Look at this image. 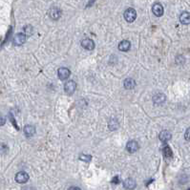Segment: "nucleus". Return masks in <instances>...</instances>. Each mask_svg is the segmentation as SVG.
I'll return each instance as SVG.
<instances>
[{
    "mask_svg": "<svg viewBox=\"0 0 190 190\" xmlns=\"http://www.w3.org/2000/svg\"><path fill=\"white\" fill-rule=\"evenodd\" d=\"M124 18L127 22H129V23L134 22L137 18V12L132 8L127 9L124 12Z\"/></svg>",
    "mask_w": 190,
    "mask_h": 190,
    "instance_id": "nucleus-1",
    "label": "nucleus"
},
{
    "mask_svg": "<svg viewBox=\"0 0 190 190\" xmlns=\"http://www.w3.org/2000/svg\"><path fill=\"white\" fill-rule=\"evenodd\" d=\"M76 89V83L74 80H69L64 84V91L68 95L73 94Z\"/></svg>",
    "mask_w": 190,
    "mask_h": 190,
    "instance_id": "nucleus-2",
    "label": "nucleus"
},
{
    "mask_svg": "<svg viewBox=\"0 0 190 190\" xmlns=\"http://www.w3.org/2000/svg\"><path fill=\"white\" fill-rule=\"evenodd\" d=\"M26 41V35L25 33H17V35L15 36L14 39H13V42L15 46H21V45H23V44L25 43Z\"/></svg>",
    "mask_w": 190,
    "mask_h": 190,
    "instance_id": "nucleus-3",
    "label": "nucleus"
},
{
    "mask_svg": "<svg viewBox=\"0 0 190 190\" xmlns=\"http://www.w3.org/2000/svg\"><path fill=\"white\" fill-rule=\"evenodd\" d=\"M15 181L18 184H25V183H27L29 181V175L24 171L18 172L15 175Z\"/></svg>",
    "mask_w": 190,
    "mask_h": 190,
    "instance_id": "nucleus-4",
    "label": "nucleus"
},
{
    "mask_svg": "<svg viewBox=\"0 0 190 190\" xmlns=\"http://www.w3.org/2000/svg\"><path fill=\"white\" fill-rule=\"evenodd\" d=\"M49 16L53 19V20H58L59 19V17L61 16V10L58 8H52L49 10V13H48Z\"/></svg>",
    "mask_w": 190,
    "mask_h": 190,
    "instance_id": "nucleus-5",
    "label": "nucleus"
},
{
    "mask_svg": "<svg viewBox=\"0 0 190 190\" xmlns=\"http://www.w3.org/2000/svg\"><path fill=\"white\" fill-rule=\"evenodd\" d=\"M58 77L61 80H64L66 79H68L71 75V72L68 68H66V67H61V68L58 69Z\"/></svg>",
    "mask_w": 190,
    "mask_h": 190,
    "instance_id": "nucleus-6",
    "label": "nucleus"
},
{
    "mask_svg": "<svg viewBox=\"0 0 190 190\" xmlns=\"http://www.w3.org/2000/svg\"><path fill=\"white\" fill-rule=\"evenodd\" d=\"M152 12L156 16H162L163 15V7L161 3H155L152 7Z\"/></svg>",
    "mask_w": 190,
    "mask_h": 190,
    "instance_id": "nucleus-7",
    "label": "nucleus"
},
{
    "mask_svg": "<svg viewBox=\"0 0 190 190\" xmlns=\"http://www.w3.org/2000/svg\"><path fill=\"white\" fill-rule=\"evenodd\" d=\"M126 149L129 153H135L139 150V143L135 140H130L126 144Z\"/></svg>",
    "mask_w": 190,
    "mask_h": 190,
    "instance_id": "nucleus-8",
    "label": "nucleus"
},
{
    "mask_svg": "<svg viewBox=\"0 0 190 190\" xmlns=\"http://www.w3.org/2000/svg\"><path fill=\"white\" fill-rule=\"evenodd\" d=\"M81 46L86 49V50H89V51H91L95 48V43L92 39L90 38H85L81 41Z\"/></svg>",
    "mask_w": 190,
    "mask_h": 190,
    "instance_id": "nucleus-9",
    "label": "nucleus"
},
{
    "mask_svg": "<svg viewBox=\"0 0 190 190\" xmlns=\"http://www.w3.org/2000/svg\"><path fill=\"white\" fill-rule=\"evenodd\" d=\"M171 137H172L171 136V133L168 132V131H166V130L162 131L160 133V135H159V138H160L161 141H162V142H167L168 140H170Z\"/></svg>",
    "mask_w": 190,
    "mask_h": 190,
    "instance_id": "nucleus-10",
    "label": "nucleus"
},
{
    "mask_svg": "<svg viewBox=\"0 0 190 190\" xmlns=\"http://www.w3.org/2000/svg\"><path fill=\"white\" fill-rule=\"evenodd\" d=\"M131 48V43L128 40H122L119 44V50L121 52H127Z\"/></svg>",
    "mask_w": 190,
    "mask_h": 190,
    "instance_id": "nucleus-11",
    "label": "nucleus"
},
{
    "mask_svg": "<svg viewBox=\"0 0 190 190\" xmlns=\"http://www.w3.org/2000/svg\"><path fill=\"white\" fill-rule=\"evenodd\" d=\"M35 133H36V128L35 126H32V125H26L24 127V134L26 135V137L30 138L32 136L35 135Z\"/></svg>",
    "mask_w": 190,
    "mask_h": 190,
    "instance_id": "nucleus-12",
    "label": "nucleus"
},
{
    "mask_svg": "<svg viewBox=\"0 0 190 190\" xmlns=\"http://www.w3.org/2000/svg\"><path fill=\"white\" fill-rule=\"evenodd\" d=\"M153 100H154V102L156 104H161V103H163L164 102V100H165V96L162 93H158V94H156L154 97H153Z\"/></svg>",
    "mask_w": 190,
    "mask_h": 190,
    "instance_id": "nucleus-13",
    "label": "nucleus"
},
{
    "mask_svg": "<svg viewBox=\"0 0 190 190\" xmlns=\"http://www.w3.org/2000/svg\"><path fill=\"white\" fill-rule=\"evenodd\" d=\"M123 186L126 189H134L136 187V182L133 180V179H126V180L123 182Z\"/></svg>",
    "mask_w": 190,
    "mask_h": 190,
    "instance_id": "nucleus-14",
    "label": "nucleus"
},
{
    "mask_svg": "<svg viewBox=\"0 0 190 190\" xmlns=\"http://www.w3.org/2000/svg\"><path fill=\"white\" fill-rule=\"evenodd\" d=\"M180 21L183 24L188 25L190 23V15L188 12H184L181 15H180Z\"/></svg>",
    "mask_w": 190,
    "mask_h": 190,
    "instance_id": "nucleus-15",
    "label": "nucleus"
},
{
    "mask_svg": "<svg viewBox=\"0 0 190 190\" xmlns=\"http://www.w3.org/2000/svg\"><path fill=\"white\" fill-rule=\"evenodd\" d=\"M123 85L125 87V89H128V90H131V89L135 88L136 86V81L133 79H126L123 82Z\"/></svg>",
    "mask_w": 190,
    "mask_h": 190,
    "instance_id": "nucleus-16",
    "label": "nucleus"
},
{
    "mask_svg": "<svg viewBox=\"0 0 190 190\" xmlns=\"http://www.w3.org/2000/svg\"><path fill=\"white\" fill-rule=\"evenodd\" d=\"M162 152H163V154H164V157H165V158H167V159L172 158L173 152H172L171 148L168 146V145H164L163 148H162Z\"/></svg>",
    "mask_w": 190,
    "mask_h": 190,
    "instance_id": "nucleus-17",
    "label": "nucleus"
},
{
    "mask_svg": "<svg viewBox=\"0 0 190 190\" xmlns=\"http://www.w3.org/2000/svg\"><path fill=\"white\" fill-rule=\"evenodd\" d=\"M80 160L82 161V162H91V160H92V156H91V155H84V154H81V155L80 156Z\"/></svg>",
    "mask_w": 190,
    "mask_h": 190,
    "instance_id": "nucleus-18",
    "label": "nucleus"
},
{
    "mask_svg": "<svg viewBox=\"0 0 190 190\" xmlns=\"http://www.w3.org/2000/svg\"><path fill=\"white\" fill-rule=\"evenodd\" d=\"M24 31H25V35L27 33V35H31V33L32 32V28L31 27V26H26L25 28H24Z\"/></svg>",
    "mask_w": 190,
    "mask_h": 190,
    "instance_id": "nucleus-19",
    "label": "nucleus"
},
{
    "mask_svg": "<svg viewBox=\"0 0 190 190\" xmlns=\"http://www.w3.org/2000/svg\"><path fill=\"white\" fill-rule=\"evenodd\" d=\"M5 122H6V118L2 115H0V126L4 125Z\"/></svg>",
    "mask_w": 190,
    "mask_h": 190,
    "instance_id": "nucleus-20",
    "label": "nucleus"
},
{
    "mask_svg": "<svg viewBox=\"0 0 190 190\" xmlns=\"http://www.w3.org/2000/svg\"><path fill=\"white\" fill-rule=\"evenodd\" d=\"M119 182H120V180H119V176H116V177L113 179V180H112V183L115 184H118Z\"/></svg>",
    "mask_w": 190,
    "mask_h": 190,
    "instance_id": "nucleus-21",
    "label": "nucleus"
},
{
    "mask_svg": "<svg viewBox=\"0 0 190 190\" xmlns=\"http://www.w3.org/2000/svg\"><path fill=\"white\" fill-rule=\"evenodd\" d=\"M10 118H11V120H12V122H13V124L15 125V127H16V129H18V127H17V125H16V123H15V119H14L13 116L11 115V116H10Z\"/></svg>",
    "mask_w": 190,
    "mask_h": 190,
    "instance_id": "nucleus-22",
    "label": "nucleus"
},
{
    "mask_svg": "<svg viewBox=\"0 0 190 190\" xmlns=\"http://www.w3.org/2000/svg\"><path fill=\"white\" fill-rule=\"evenodd\" d=\"M185 139L187 140H189V128L186 130V132H185Z\"/></svg>",
    "mask_w": 190,
    "mask_h": 190,
    "instance_id": "nucleus-23",
    "label": "nucleus"
},
{
    "mask_svg": "<svg viewBox=\"0 0 190 190\" xmlns=\"http://www.w3.org/2000/svg\"><path fill=\"white\" fill-rule=\"evenodd\" d=\"M69 189H76V190H80V188H79V187H70Z\"/></svg>",
    "mask_w": 190,
    "mask_h": 190,
    "instance_id": "nucleus-24",
    "label": "nucleus"
}]
</instances>
